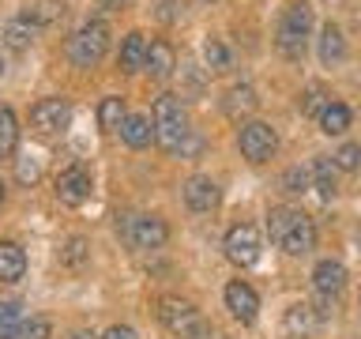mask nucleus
I'll return each instance as SVG.
<instances>
[{
	"label": "nucleus",
	"instance_id": "f257e3e1",
	"mask_svg": "<svg viewBox=\"0 0 361 339\" xmlns=\"http://www.w3.org/2000/svg\"><path fill=\"white\" fill-rule=\"evenodd\" d=\"M267 234H271V242L290 256H305V253H312V245H316V226H312L309 215L298 211V208H275L271 211L267 215Z\"/></svg>",
	"mask_w": 361,
	"mask_h": 339
},
{
	"label": "nucleus",
	"instance_id": "f03ea898",
	"mask_svg": "<svg viewBox=\"0 0 361 339\" xmlns=\"http://www.w3.org/2000/svg\"><path fill=\"white\" fill-rule=\"evenodd\" d=\"M154 140H158V147H166L169 155H180L185 143L192 140L185 102L177 95H162L154 102Z\"/></svg>",
	"mask_w": 361,
	"mask_h": 339
},
{
	"label": "nucleus",
	"instance_id": "7ed1b4c3",
	"mask_svg": "<svg viewBox=\"0 0 361 339\" xmlns=\"http://www.w3.org/2000/svg\"><path fill=\"white\" fill-rule=\"evenodd\" d=\"M309 30H312V8L305 0H293L275 27V49L286 61H298L305 53V45H309Z\"/></svg>",
	"mask_w": 361,
	"mask_h": 339
},
{
	"label": "nucleus",
	"instance_id": "20e7f679",
	"mask_svg": "<svg viewBox=\"0 0 361 339\" xmlns=\"http://www.w3.org/2000/svg\"><path fill=\"white\" fill-rule=\"evenodd\" d=\"M158 321H162L177 339H211V328L207 321L200 316V309L192 302H180V298H162L158 302Z\"/></svg>",
	"mask_w": 361,
	"mask_h": 339
},
{
	"label": "nucleus",
	"instance_id": "39448f33",
	"mask_svg": "<svg viewBox=\"0 0 361 339\" xmlns=\"http://www.w3.org/2000/svg\"><path fill=\"white\" fill-rule=\"evenodd\" d=\"M109 49V27L102 19H90L83 23L72 38H68V61L75 68H94Z\"/></svg>",
	"mask_w": 361,
	"mask_h": 339
},
{
	"label": "nucleus",
	"instance_id": "423d86ee",
	"mask_svg": "<svg viewBox=\"0 0 361 339\" xmlns=\"http://www.w3.org/2000/svg\"><path fill=\"white\" fill-rule=\"evenodd\" d=\"M117 230L132 249H158L169 237V226L158 215H124V222H117Z\"/></svg>",
	"mask_w": 361,
	"mask_h": 339
},
{
	"label": "nucleus",
	"instance_id": "0eeeda50",
	"mask_svg": "<svg viewBox=\"0 0 361 339\" xmlns=\"http://www.w3.org/2000/svg\"><path fill=\"white\" fill-rule=\"evenodd\" d=\"M237 143H241V155L248 162H267L279 147V136L264 121H248V124H241V132H237Z\"/></svg>",
	"mask_w": 361,
	"mask_h": 339
},
{
	"label": "nucleus",
	"instance_id": "6e6552de",
	"mask_svg": "<svg viewBox=\"0 0 361 339\" xmlns=\"http://www.w3.org/2000/svg\"><path fill=\"white\" fill-rule=\"evenodd\" d=\"M226 256L233 260L237 268H252L259 260V234L252 222H237L226 234Z\"/></svg>",
	"mask_w": 361,
	"mask_h": 339
},
{
	"label": "nucleus",
	"instance_id": "1a4fd4ad",
	"mask_svg": "<svg viewBox=\"0 0 361 339\" xmlns=\"http://www.w3.org/2000/svg\"><path fill=\"white\" fill-rule=\"evenodd\" d=\"M30 124L42 136H56L72 124V106H68L64 98H42L38 106L30 109Z\"/></svg>",
	"mask_w": 361,
	"mask_h": 339
},
{
	"label": "nucleus",
	"instance_id": "9d476101",
	"mask_svg": "<svg viewBox=\"0 0 361 339\" xmlns=\"http://www.w3.org/2000/svg\"><path fill=\"white\" fill-rule=\"evenodd\" d=\"M90 196V174L83 166H68L56 174V200L68 203V208H79Z\"/></svg>",
	"mask_w": 361,
	"mask_h": 339
},
{
	"label": "nucleus",
	"instance_id": "9b49d317",
	"mask_svg": "<svg viewBox=\"0 0 361 339\" xmlns=\"http://www.w3.org/2000/svg\"><path fill=\"white\" fill-rule=\"evenodd\" d=\"M226 309H230L241 324H252V321H256V313H259V298H256V290L248 287V282L233 279L230 287H226Z\"/></svg>",
	"mask_w": 361,
	"mask_h": 339
},
{
	"label": "nucleus",
	"instance_id": "f8f14e48",
	"mask_svg": "<svg viewBox=\"0 0 361 339\" xmlns=\"http://www.w3.org/2000/svg\"><path fill=\"white\" fill-rule=\"evenodd\" d=\"M219 200H222V192H219V185H214L211 177H188V185H185V203H188V211L207 215V211L219 208Z\"/></svg>",
	"mask_w": 361,
	"mask_h": 339
},
{
	"label": "nucleus",
	"instance_id": "ddd939ff",
	"mask_svg": "<svg viewBox=\"0 0 361 339\" xmlns=\"http://www.w3.org/2000/svg\"><path fill=\"white\" fill-rule=\"evenodd\" d=\"M312 287L320 298H335V294H343L346 287V268L338 264V260H320L312 271Z\"/></svg>",
	"mask_w": 361,
	"mask_h": 339
},
{
	"label": "nucleus",
	"instance_id": "4468645a",
	"mask_svg": "<svg viewBox=\"0 0 361 339\" xmlns=\"http://www.w3.org/2000/svg\"><path fill=\"white\" fill-rule=\"evenodd\" d=\"M121 140L140 151V147H147V143L154 140V121L143 117V113H128V117H124V124H121Z\"/></svg>",
	"mask_w": 361,
	"mask_h": 339
},
{
	"label": "nucleus",
	"instance_id": "2eb2a0df",
	"mask_svg": "<svg viewBox=\"0 0 361 339\" xmlns=\"http://www.w3.org/2000/svg\"><path fill=\"white\" fill-rule=\"evenodd\" d=\"M147 49H151V42H147V34L132 30L128 38L121 45V72H140L147 64Z\"/></svg>",
	"mask_w": 361,
	"mask_h": 339
},
{
	"label": "nucleus",
	"instance_id": "dca6fc26",
	"mask_svg": "<svg viewBox=\"0 0 361 339\" xmlns=\"http://www.w3.org/2000/svg\"><path fill=\"white\" fill-rule=\"evenodd\" d=\"M34 34H38V27L34 23H27V19H11V23H4V30H0V38H4V45L11 53H27L30 45H34Z\"/></svg>",
	"mask_w": 361,
	"mask_h": 339
},
{
	"label": "nucleus",
	"instance_id": "f3484780",
	"mask_svg": "<svg viewBox=\"0 0 361 339\" xmlns=\"http://www.w3.org/2000/svg\"><path fill=\"white\" fill-rule=\"evenodd\" d=\"M147 72H151L154 79H166V76H173V68H177V56H173V45L169 42H151V49H147Z\"/></svg>",
	"mask_w": 361,
	"mask_h": 339
},
{
	"label": "nucleus",
	"instance_id": "a211bd4d",
	"mask_svg": "<svg viewBox=\"0 0 361 339\" xmlns=\"http://www.w3.org/2000/svg\"><path fill=\"white\" fill-rule=\"evenodd\" d=\"M27 271V256L16 242H0V282H19Z\"/></svg>",
	"mask_w": 361,
	"mask_h": 339
},
{
	"label": "nucleus",
	"instance_id": "6ab92c4d",
	"mask_svg": "<svg viewBox=\"0 0 361 339\" xmlns=\"http://www.w3.org/2000/svg\"><path fill=\"white\" fill-rule=\"evenodd\" d=\"M61 0H27L23 4V19L34 23V27H49V23L61 19Z\"/></svg>",
	"mask_w": 361,
	"mask_h": 339
},
{
	"label": "nucleus",
	"instance_id": "aec40b11",
	"mask_svg": "<svg viewBox=\"0 0 361 339\" xmlns=\"http://www.w3.org/2000/svg\"><path fill=\"white\" fill-rule=\"evenodd\" d=\"M335 158H316L312 162V189L320 192L324 200H331L335 192H338V181H335Z\"/></svg>",
	"mask_w": 361,
	"mask_h": 339
},
{
	"label": "nucleus",
	"instance_id": "412c9836",
	"mask_svg": "<svg viewBox=\"0 0 361 339\" xmlns=\"http://www.w3.org/2000/svg\"><path fill=\"white\" fill-rule=\"evenodd\" d=\"M343 53H346L343 30H338L335 23H327V27L320 30V61L324 64H335V61H343Z\"/></svg>",
	"mask_w": 361,
	"mask_h": 339
},
{
	"label": "nucleus",
	"instance_id": "4be33fe9",
	"mask_svg": "<svg viewBox=\"0 0 361 339\" xmlns=\"http://www.w3.org/2000/svg\"><path fill=\"white\" fill-rule=\"evenodd\" d=\"M256 90L252 87H230V90H226V102H222V109L226 113H230V117H237V113H252L256 109Z\"/></svg>",
	"mask_w": 361,
	"mask_h": 339
},
{
	"label": "nucleus",
	"instance_id": "5701e85b",
	"mask_svg": "<svg viewBox=\"0 0 361 339\" xmlns=\"http://www.w3.org/2000/svg\"><path fill=\"white\" fill-rule=\"evenodd\" d=\"M316 321H320V316H316L309 305H290L286 309V335H309Z\"/></svg>",
	"mask_w": 361,
	"mask_h": 339
},
{
	"label": "nucleus",
	"instance_id": "b1692460",
	"mask_svg": "<svg viewBox=\"0 0 361 339\" xmlns=\"http://www.w3.org/2000/svg\"><path fill=\"white\" fill-rule=\"evenodd\" d=\"M19 143V121L8 106H0V158H8Z\"/></svg>",
	"mask_w": 361,
	"mask_h": 339
},
{
	"label": "nucleus",
	"instance_id": "393cba45",
	"mask_svg": "<svg viewBox=\"0 0 361 339\" xmlns=\"http://www.w3.org/2000/svg\"><path fill=\"white\" fill-rule=\"evenodd\" d=\"M320 129L327 136H338V132H346L350 129V109L343 106V102H331L324 113H320Z\"/></svg>",
	"mask_w": 361,
	"mask_h": 339
},
{
	"label": "nucleus",
	"instance_id": "a878e982",
	"mask_svg": "<svg viewBox=\"0 0 361 339\" xmlns=\"http://www.w3.org/2000/svg\"><path fill=\"white\" fill-rule=\"evenodd\" d=\"M23 332V313L16 302H0V339H19Z\"/></svg>",
	"mask_w": 361,
	"mask_h": 339
},
{
	"label": "nucleus",
	"instance_id": "bb28decb",
	"mask_svg": "<svg viewBox=\"0 0 361 339\" xmlns=\"http://www.w3.org/2000/svg\"><path fill=\"white\" fill-rule=\"evenodd\" d=\"M298 106H301V113H309V117H320V113L331 106V98H327V90L320 83H312V87H305V95L298 98Z\"/></svg>",
	"mask_w": 361,
	"mask_h": 339
},
{
	"label": "nucleus",
	"instance_id": "cd10ccee",
	"mask_svg": "<svg viewBox=\"0 0 361 339\" xmlns=\"http://www.w3.org/2000/svg\"><path fill=\"white\" fill-rule=\"evenodd\" d=\"M124 117H128V113H124V98H106V102L98 106V124H102L106 132L121 129Z\"/></svg>",
	"mask_w": 361,
	"mask_h": 339
},
{
	"label": "nucleus",
	"instance_id": "c85d7f7f",
	"mask_svg": "<svg viewBox=\"0 0 361 339\" xmlns=\"http://www.w3.org/2000/svg\"><path fill=\"white\" fill-rule=\"evenodd\" d=\"M87 256H90L87 242H83V237H72V242L64 245V253H61V264H68V268H83Z\"/></svg>",
	"mask_w": 361,
	"mask_h": 339
},
{
	"label": "nucleus",
	"instance_id": "c756f323",
	"mask_svg": "<svg viewBox=\"0 0 361 339\" xmlns=\"http://www.w3.org/2000/svg\"><path fill=\"white\" fill-rule=\"evenodd\" d=\"M335 166L346 170V174H350V170H361V143H343V147H338V151H335Z\"/></svg>",
	"mask_w": 361,
	"mask_h": 339
},
{
	"label": "nucleus",
	"instance_id": "7c9ffc66",
	"mask_svg": "<svg viewBox=\"0 0 361 339\" xmlns=\"http://www.w3.org/2000/svg\"><path fill=\"white\" fill-rule=\"evenodd\" d=\"M49 335H53V324L45 321V316H30V321H23L19 339H49Z\"/></svg>",
	"mask_w": 361,
	"mask_h": 339
},
{
	"label": "nucleus",
	"instance_id": "2f4dec72",
	"mask_svg": "<svg viewBox=\"0 0 361 339\" xmlns=\"http://www.w3.org/2000/svg\"><path fill=\"white\" fill-rule=\"evenodd\" d=\"M203 56H207L211 68H226V64H230V49H226L222 42H207V45H203Z\"/></svg>",
	"mask_w": 361,
	"mask_h": 339
},
{
	"label": "nucleus",
	"instance_id": "473e14b6",
	"mask_svg": "<svg viewBox=\"0 0 361 339\" xmlns=\"http://www.w3.org/2000/svg\"><path fill=\"white\" fill-rule=\"evenodd\" d=\"M305 185H309V174H305V170H286V174H282V189L286 192H305Z\"/></svg>",
	"mask_w": 361,
	"mask_h": 339
},
{
	"label": "nucleus",
	"instance_id": "72a5a7b5",
	"mask_svg": "<svg viewBox=\"0 0 361 339\" xmlns=\"http://www.w3.org/2000/svg\"><path fill=\"white\" fill-rule=\"evenodd\" d=\"M38 162H34V158H19V181L23 185H34V181H38Z\"/></svg>",
	"mask_w": 361,
	"mask_h": 339
},
{
	"label": "nucleus",
	"instance_id": "f704fd0d",
	"mask_svg": "<svg viewBox=\"0 0 361 339\" xmlns=\"http://www.w3.org/2000/svg\"><path fill=\"white\" fill-rule=\"evenodd\" d=\"M102 339H135V332H132V328H124V324H113Z\"/></svg>",
	"mask_w": 361,
	"mask_h": 339
},
{
	"label": "nucleus",
	"instance_id": "c9c22d12",
	"mask_svg": "<svg viewBox=\"0 0 361 339\" xmlns=\"http://www.w3.org/2000/svg\"><path fill=\"white\" fill-rule=\"evenodd\" d=\"M68 339H94L90 332H75V335H68Z\"/></svg>",
	"mask_w": 361,
	"mask_h": 339
},
{
	"label": "nucleus",
	"instance_id": "e433bc0d",
	"mask_svg": "<svg viewBox=\"0 0 361 339\" xmlns=\"http://www.w3.org/2000/svg\"><path fill=\"white\" fill-rule=\"evenodd\" d=\"M0 203H4V181H0Z\"/></svg>",
	"mask_w": 361,
	"mask_h": 339
},
{
	"label": "nucleus",
	"instance_id": "4c0bfd02",
	"mask_svg": "<svg viewBox=\"0 0 361 339\" xmlns=\"http://www.w3.org/2000/svg\"><path fill=\"white\" fill-rule=\"evenodd\" d=\"M106 4H121V0H106Z\"/></svg>",
	"mask_w": 361,
	"mask_h": 339
},
{
	"label": "nucleus",
	"instance_id": "58836bf2",
	"mask_svg": "<svg viewBox=\"0 0 361 339\" xmlns=\"http://www.w3.org/2000/svg\"><path fill=\"white\" fill-rule=\"evenodd\" d=\"M0 72H4V64H0Z\"/></svg>",
	"mask_w": 361,
	"mask_h": 339
}]
</instances>
